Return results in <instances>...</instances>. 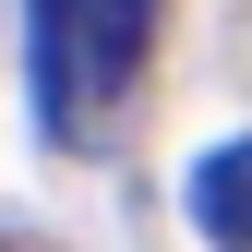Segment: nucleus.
Returning a JSON list of instances; mask_svg holds the SVG:
<instances>
[{"label": "nucleus", "instance_id": "obj_1", "mask_svg": "<svg viewBox=\"0 0 252 252\" xmlns=\"http://www.w3.org/2000/svg\"><path fill=\"white\" fill-rule=\"evenodd\" d=\"M156 24L132 0H108V12H84V0H48V12H24V72H36V132L48 144H96V108L132 84Z\"/></svg>", "mask_w": 252, "mask_h": 252}, {"label": "nucleus", "instance_id": "obj_2", "mask_svg": "<svg viewBox=\"0 0 252 252\" xmlns=\"http://www.w3.org/2000/svg\"><path fill=\"white\" fill-rule=\"evenodd\" d=\"M180 204H192V228H204L216 252H252V132L204 144V156H192V180H180Z\"/></svg>", "mask_w": 252, "mask_h": 252}]
</instances>
